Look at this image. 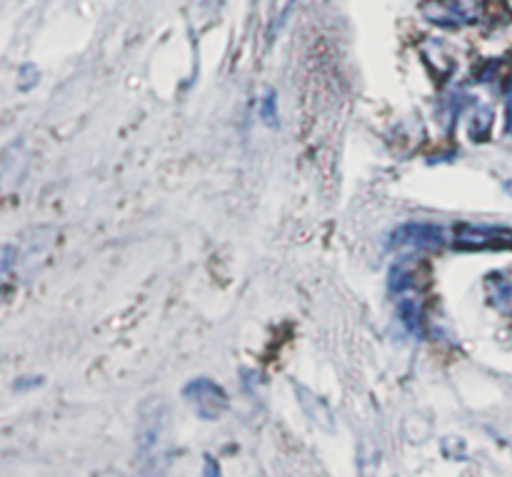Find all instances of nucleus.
Masks as SVG:
<instances>
[{"label": "nucleus", "instance_id": "obj_1", "mask_svg": "<svg viewBox=\"0 0 512 477\" xmlns=\"http://www.w3.org/2000/svg\"><path fill=\"white\" fill-rule=\"evenodd\" d=\"M185 398L190 400V405L195 408V413L203 420H218L220 415L228 410V395L220 385H215L213 380H193L188 388L183 390Z\"/></svg>", "mask_w": 512, "mask_h": 477}, {"label": "nucleus", "instance_id": "obj_6", "mask_svg": "<svg viewBox=\"0 0 512 477\" xmlns=\"http://www.w3.org/2000/svg\"><path fill=\"white\" fill-rule=\"evenodd\" d=\"M260 115H263V118H268L270 125H275V95L273 93H268V98H265Z\"/></svg>", "mask_w": 512, "mask_h": 477}, {"label": "nucleus", "instance_id": "obj_4", "mask_svg": "<svg viewBox=\"0 0 512 477\" xmlns=\"http://www.w3.org/2000/svg\"><path fill=\"white\" fill-rule=\"evenodd\" d=\"M160 445H163V420H160V413H153V418L148 423H143L140 450H143L145 458H150L153 453H158Z\"/></svg>", "mask_w": 512, "mask_h": 477}, {"label": "nucleus", "instance_id": "obj_5", "mask_svg": "<svg viewBox=\"0 0 512 477\" xmlns=\"http://www.w3.org/2000/svg\"><path fill=\"white\" fill-rule=\"evenodd\" d=\"M488 295L493 300L495 308L503 313L512 315V280L508 278H490L488 280Z\"/></svg>", "mask_w": 512, "mask_h": 477}, {"label": "nucleus", "instance_id": "obj_2", "mask_svg": "<svg viewBox=\"0 0 512 477\" xmlns=\"http://www.w3.org/2000/svg\"><path fill=\"white\" fill-rule=\"evenodd\" d=\"M393 245H400V248H430V245H443L445 233L443 228L433 223H408L403 228H398L393 233Z\"/></svg>", "mask_w": 512, "mask_h": 477}, {"label": "nucleus", "instance_id": "obj_3", "mask_svg": "<svg viewBox=\"0 0 512 477\" xmlns=\"http://www.w3.org/2000/svg\"><path fill=\"white\" fill-rule=\"evenodd\" d=\"M423 15L435 25H465L473 20V13L463 5V0H428L423 5Z\"/></svg>", "mask_w": 512, "mask_h": 477}]
</instances>
